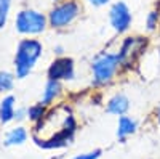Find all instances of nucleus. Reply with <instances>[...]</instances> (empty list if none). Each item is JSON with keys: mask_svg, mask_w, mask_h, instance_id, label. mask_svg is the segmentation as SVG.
Masks as SVG:
<instances>
[{"mask_svg": "<svg viewBox=\"0 0 160 159\" xmlns=\"http://www.w3.org/2000/svg\"><path fill=\"white\" fill-rule=\"evenodd\" d=\"M158 122H160V111H158Z\"/></svg>", "mask_w": 160, "mask_h": 159, "instance_id": "19", "label": "nucleus"}, {"mask_svg": "<svg viewBox=\"0 0 160 159\" xmlns=\"http://www.w3.org/2000/svg\"><path fill=\"white\" fill-rule=\"evenodd\" d=\"M59 90H61V87H59V82H58V81H50V82L47 84V88H45L42 103H43V104H48L50 101H53V100L58 97Z\"/></svg>", "mask_w": 160, "mask_h": 159, "instance_id": "11", "label": "nucleus"}, {"mask_svg": "<svg viewBox=\"0 0 160 159\" xmlns=\"http://www.w3.org/2000/svg\"><path fill=\"white\" fill-rule=\"evenodd\" d=\"M16 28L24 34H38L45 29V16L34 10L21 11L16 19Z\"/></svg>", "mask_w": 160, "mask_h": 159, "instance_id": "4", "label": "nucleus"}, {"mask_svg": "<svg viewBox=\"0 0 160 159\" xmlns=\"http://www.w3.org/2000/svg\"><path fill=\"white\" fill-rule=\"evenodd\" d=\"M42 53V44L37 40H22L19 44L18 53H16V74L18 77H26L31 69L34 68V64L37 58Z\"/></svg>", "mask_w": 160, "mask_h": 159, "instance_id": "1", "label": "nucleus"}, {"mask_svg": "<svg viewBox=\"0 0 160 159\" xmlns=\"http://www.w3.org/2000/svg\"><path fill=\"white\" fill-rule=\"evenodd\" d=\"M50 81H62L74 77V61L71 58H59L53 61L48 69Z\"/></svg>", "mask_w": 160, "mask_h": 159, "instance_id": "6", "label": "nucleus"}, {"mask_svg": "<svg viewBox=\"0 0 160 159\" xmlns=\"http://www.w3.org/2000/svg\"><path fill=\"white\" fill-rule=\"evenodd\" d=\"M141 48V40H138L136 37H130L125 40V44L122 45V50L118 53V58H120V63H130L133 55L136 51H139Z\"/></svg>", "mask_w": 160, "mask_h": 159, "instance_id": "7", "label": "nucleus"}, {"mask_svg": "<svg viewBox=\"0 0 160 159\" xmlns=\"http://www.w3.org/2000/svg\"><path fill=\"white\" fill-rule=\"evenodd\" d=\"M128 108H130V101L125 95H115L108 103V111L111 114H117V116L125 114L128 111Z\"/></svg>", "mask_w": 160, "mask_h": 159, "instance_id": "8", "label": "nucleus"}, {"mask_svg": "<svg viewBox=\"0 0 160 159\" xmlns=\"http://www.w3.org/2000/svg\"><path fill=\"white\" fill-rule=\"evenodd\" d=\"M136 130V122L133 121V119L127 117V116H122L118 121V129H117V137L120 140H123L125 137L131 135L133 132Z\"/></svg>", "mask_w": 160, "mask_h": 159, "instance_id": "9", "label": "nucleus"}, {"mask_svg": "<svg viewBox=\"0 0 160 159\" xmlns=\"http://www.w3.org/2000/svg\"><path fill=\"white\" fill-rule=\"evenodd\" d=\"M29 116H31V119H42V116H43V106L42 104H38V106H32V108L29 109Z\"/></svg>", "mask_w": 160, "mask_h": 159, "instance_id": "15", "label": "nucleus"}, {"mask_svg": "<svg viewBox=\"0 0 160 159\" xmlns=\"http://www.w3.org/2000/svg\"><path fill=\"white\" fill-rule=\"evenodd\" d=\"M8 10H10V0H0V28H2L7 21Z\"/></svg>", "mask_w": 160, "mask_h": 159, "instance_id": "14", "label": "nucleus"}, {"mask_svg": "<svg viewBox=\"0 0 160 159\" xmlns=\"http://www.w3.org/2000/svg\"><path fill=\"white\" fill-rule=\"evenodd\" d=\"M101 156V150H95L91 153H85V154H80V156H75L74 159H98Z\"/></svg>", "mask_w": 160, "mask_h": 159, "instance_id": "17", "label": "nucleus"}, {"mask_svg": "<svg viewBox=\"0 0 160 159\" xmlns=\"http://www.w3.org/2000/svg\"><path fill=\"white\" fill-rule=\"evenodd\" d=\"M157 21H158V13H157V11H151L149 16H148V29H149V31L155 29Z\"/></svg>", "mask_w": 160, "mask_h": 159, "instance_id": "16", "label": "nucleus"}, {"mask_svg": "<svg viewBox=\"0 0 160 159\" xmlns=\"http://www.w3.org/2000/svg\"><path fill=\"white\" fill-rule=\"evenodd\" d=\"M13 106H15V98L13 97H7L2 101V104H0V119H2V122H8L15 117Z\"/></svg>", "mask_w": 160, "mask_h": 159, "instance_id": "10", "label": "nucleus"}, {"mask_svg": "<svg viewBox=\"0 0 160 159\" xmlns=\"http://www.w3.org/2000/svg\"><path fill=\"white\" fill-rule=\"evenodd\" d=\"M120 66V58L118 55H112V53H101L99 56L95 58L91 64L93 76H95L96 84H108L112 81L114 74L117 72Z\"/></svg>", "mask_w": 160, "mask_h": 159, "instance_id": "2", "label": "nucleus"}, {"mask_svg": "<svg viewBox=\"0 0 160 159\" xmlns=\"http://www.w3.org/2000/svg\"><path fill=\"white\" fill-rule=\"evenodd\" d=\"M80 13V7L74 0L62 2L58 7H55L50 13V24L53 28H66L69 26Z\"/></svg>", "mask_w": 160, "mask_h": 159, "instance_id": "3", "label": "nucleus"}, {"mask_svg": "<svg viewBox=\"0 0 160 159\" xmlns=\"http://www.w3.org/2000/svg\"><path fill=\"white\" fill-rule=\"evenodd\" d=\"M26 137H28V134H26L24 129H15L11 130L8 137H7V145H19L22 141H26Z\"/></svg>", "mask_w": 160, "mask_h": 159, "instance_id": "12", "label": "nucleus"}, {"mask_svg": "<svg viewBox=\"0 0 160 159\" xmlns=\"http://www.w3.org/2000/svg\"><path fill=\"white\" fill-rule=\"evenodd\" d=\"M109 0H90V3L91 5H95V7H102V5H106Z\"/></svg>", "mask_w": 160, "mask_h": 159, "instance_id": "18", "label": "nucleus"}, {"mask_svg": "<svg viewBox=\"0 0 160 159\" xmlns=\"http://www.w3.org/2000/svg\"><path fill=\"white\" fill-rule=\"evenodd\" d=\"M13 87V76L8 72H0V92H7Z\"/></svg>", "mask_w": 160, "mask_h": 159, "instance_id": "13", "label": "nucleus"}, {"mask_svg": "<svg viewBox=\"0 0 160 159\" xmlns=\"http://www.w3.org/2000/svg\"><path fill=\"white\" fill-rule=\"evenodd\" d=\"M111 24L117 32H125L131 24V13L123 2H117L109 11Z\"/></svg>", "mask_w": 160, "mask_h": 159, "instance_id": "5", "label": "nucleus"}]
</instances>
